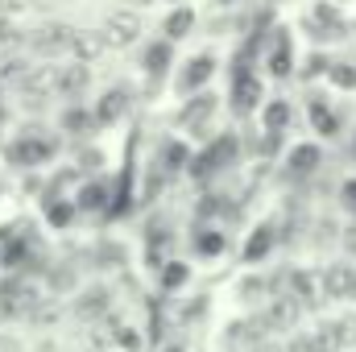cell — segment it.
<instances>
[{"instance_id":"ee69618b","label":"cell","mask_w":356,"mask_h":352,"mask_svg":"<svg viewBox=\"0 0 356 352\" xmlns=\"http://www.w3.org/2000/svg\"><path fill=\"white\" fill-rule=\"evenodd\" d=\"M166 4H186V0H166Z\"/></svg>"},{"instance_id":"7bdbcfd3","label":"cell","mask_w":356,"mask_h":352,"mask_svg":"<svg viewBox=\"0 0 356 352\" xmlns=\"http://www.w3.org/2000/svg\"><path fill=\"white\" fill-rule=\"evenodd\" d=\"M353 158H356V133H353Z\"/></svg>"},{"instance_id":"7c38bea8","label":"cell","mask_w":356,"mask_h":352,"mask_svg":"<svg viewBox=\"0 0 356 352\" xmlns=\"http://www.w3.org/2000/svg\"><path fill=\"white\" fill-rule=\"evenodd\" d=\"M71 199H75L79 216H95V211H108L112 186H108V178H88V182H79V191H75Z\"/></svg>"},{"instance_id":"d590c367","label":"cell","mask_w":356,"mask_h":352,"mask_svg":"<svg viewBox=\"0 0 356 352\" xmlns=\"http://www.w3.org/2000/svg\"><path fill=\"white\" fill-rule=\"evenodd\" d=\"M29 8H33V0H0V17H21Z\"/></svg>"},{"instance_id":"d6a6232c","label":"cell","mask_w":356,"mask_h":352,"mask_svg":"<svg viewBox=\"0 0 356 352\" xmlns=\"http://www.w3.org/2000/svg\"><path fill=\"white\" fill-rule=\"evenodd\" d=\"M17 42H21L17 21H13V17H0V50H8V46H17Z\"/></svg>"},{"instance_id":"484cf974","label":"cell","mask_w":356,"mask_h":352,"mask_svg":"<svg viewBox=\"0 0 356 352\" xmlns=\"http://www.w3.org/2000/svg\"><path fill=\"white\" fill-rule=\"evenodd\" d=\"M290 294H294L298 303H315V298H323L319 278H315V273H307V269H294V278H290Z\"/></svg>"},{"instance_id":"2e32d148","label":"cell","mask_w":356,"mask_h":352,"mask_svg":"<svg viewBox=\"0 0 356 352\" xmlns=\"http://www.w3.org/2000/svg\"><path fill=\"white\" fill-rule=\"evenodd\" d=\"M42 216H46V224L54 228V232H67L71 224H75V216H79V207H75V199L71 195H46L42 199Z\"/></svg>"},{"instance_id":"ac0fdd59","label":"cell","mask_w":356,"mask_h":352,"mask_svg":"<svg viewBox=\"0 0 356 352\" xmlns=\"http://www.w3.org/2000/svg\"><path fill=\"white\" fill-rule=\"evenodd\" d=\"M108 54V42H104V33L99 29H75V42H71V58L75 63H99Z\"/></svg>"},{"instance_id":"8fae6325","label":"cell","mask_w":356,"mask_h":352,"mask_svg":"<svg viewBox=\"0 0 356 352\" xmlns=\"http://www.w3.org/2000/svg\"><path fill=\"white\" fill-rule=\"evenodd\" d=\"M298 315H302V303H298L294 294H277V298H269V307L261 311V319H266L269 332H294Z\"/></svg>"},{"instance_id":"9c48e42d","label":"cell","mask_w":356,"mask_h":352,"mask_svg":"<svg viewBox=\"0 0 356 352\" xmlns=\"http://www.w3.org/2000/svg\"><path fill=\"white\" fill-rule=\"evenodd\" d=\"M216 108H220V95L216 91H195V95H186V104H182V112H178V125L182 129H191V133H203V125L216 116Z\"/></svg>"},{"instance_id":"6da1fadb","label":"cell","mask_w":356,"mask_h":352,"mask_svg":"<svg viewBox=\"0 0 356 352\" xmlns=\"http://www.w3.org/2000/svg\"><path fill=\"white\" fill-rule=\"evenodd\" d=\"M58 154V141H50V137H42V133H21L13 145H8V166H17V170H38V166H46L50 158Z\"/></svg>"},{"instance_id":"f546056e","label":"cell","mask_w":356,"mask_h":352,"mask_svg":"<svg viewBox=\"0 0 356 352\" xmlns=\"http://www.w3.org/2000/svg\"><path fill=\"white\" fill-rule=\"evenodd\" d=\"M236 294H241L245 303H257V298H266V294H269V282L261 278V273H249V278H241Z\"/></svg>"},{"instance_id":"d6986e66","label":"cell","mask_w":356,"mask_h":352,"mask_svg":"<svg viewBox=\"0 0 356 352\" xmlns=\"http://www.w3.org/2000/svg\"><path fill=\"white\" fill-rule=\"evenodd\" d=\"M273 245H277V232H273V224H257V228L249 232V241H245L241 257H245V265H261L269 253H273Z\"/></svg>"},{"instance_id":"3957f363","label":"cell","mask_w":356,"mask_h":352,"mask_svg":"<svg viewBox=\"0 0 356 352\" xmlns=\"http://www.w3.org/2000/svg\"><path fill=\"white\" fill-rule=\"evenodd\" d=\"M71 42H75V29L63 21H46L29 33V46L38 58H63V54H71Z\"/></svg>"},{"instance_id":"ab89813d","label":"cell","mask_w":356,"mask_h":352,"mask_svg":"<svg viewBox=\"0 0 356 352\" xmlns=\"http://www.w3.org/2000/svg\"><path fill=\"white\" fill-rule=\"evenodd\" d=\"M0 352H21V340H8V336H0Z\"/></svg>"},{"instance_id":"83f0119b","label":"cell","mask_w":356,"mask_h":352,"mask_svg":"<svg viewBox=\"0 0 356 352\" xmlns=\"http://www.w3.org/2000/svg\"><path fill=\"white\" fill-rule=\"evenodd\" d=\"M327 83L336 91H356V63H348V58L332 63V67H327Z\"/></svg>"},{"instance_id":"f1b7e54d","label":"cell","mask_w":356,"mask_h":352,"mask_svg":"<svg viewBox=\"0 0 356 352\" xmlns=\"http://www.w3.org/2000/svg\"><path fill=\"white\" fill-rule=\"evenodd\" d=\"M112 340H116V349H124V352H141L145 349V336H141V328H133V323H116Z\"/></svg>"},{"instance_id":"7a4b0ae2","label":"cell","mask_w":356,"mask_h":352,"mask_svg":"<svg viewBox=\"0 0 356 352\" xmlns=\"http://www.w3.org/2000/svg\"><path fill=\"white\" fill-rule=\"evenodd\" d=\"M99 33H104V42H108V50H129L137 38H141V13L137 8H112L108 17H104V25H99Z\"/></svg>"},{"instance_id":"ffe728a7","label":"cell","mask_w":356,"mask_h":352,"mask_svg":"<svg viewBox=\"0 0 356 352\" xmlns=\"http://www.w3.org/2000/svg\"><path fill=\"white\" fill-rule=\"evenodd\" d=\"M108 307H112V294H108L104 286H91V290H83V294L75 298V319L95 323V319H104V315H108Z\"/></svg>"},{"instance_id":"60d3db41","label":"cell","mask_w":356,"mask_h":352,"mask_svg":"<svg viewBox=\"0 0 356 352\" xmlns=\"http://www.w3.org/2000/svg\"><path fill=\"white\" fill-rule=\"evenodd\" d=\"M149 4H158V0H129V8H137V13H141V8H149Z\"/></svg>"},{"instance_id":"44dd1931","label":"cell","mask_w":356,"mask_h":352,"mask_svg":"<svg viewBox=\"0 0 356 352\" xmlns=\"http://www.w3.org/2000/svg\"><path fill=\"white\" fill-rule=\"evenodd\" d=\"M307 116H311V129H315V137H323V141H332L336 133H340V120H336V112H332V104L327 99H311L307 104Z\"/></svg>"},{"instance_id":"603a6c76","label":"cell","mask_w":356,"mask_h":352,"mask_svg":"<svg viewBox=\"0 0 356 352\" xmlns=\"http://www.w3.org/2000/svg\"><path fill=\"white\" fill-rule=\"evenodd\" d=\"M186 282H191V265L186 262L166 257V262L158 265V290H162V294H178V290H186Z\"/></svg>"},{"instance_id":"8d00e7d4","label":"cell","mask_w":356,"mask_h":352,"mask_svg":"<svg viewBox=\"0 0 356 352\" xmlns=\"http://www.w3.org/2000/svg\"><path fill=\"white\" fill-rule=\"evenodd\" d=\"M71 286H75L71 269H54V278H50V290H54V294H63V290H71Z\"/></svg>"},{"instance_id":"f6af8a7d","label":"cell","mask_w":356,"mask_h":352,"mask_svg":"<svg viewBox=\"0 0 356 352\" xmlns=\"http://www.w3.org/2000/svg\"><path fill=\"white\" fill-rule=\"evenodd\" d=\"M332 4H348V0H332Z\"/></svg>"},{"instance_id":"74e56055","label":"cell","mask_w":356,"mask_h":352,"mask_svg":"<svg viewBox=\"0 0 356 352\" xmlns=\"http://www.w3.org/2000/svg\"><path fill=\"white\" fill-rule=\"evenodd\" d=\"M340 199H344V207L356 216V178H344V186H340Z\"/></svg>"},{"instance_id":"836d02e7","label":"cell","mask_w":356,"mask_h":352,"mask_svg":"<svg viewBox=\"0 0 356 352\" xmlns=\"http://www.w3.org/2000/svg\"><path fill=\"white\" fill-rule=\"evenodd\" d=\"M203 315H207V294H195V303H186V307H182V323L203 319Z\"/></svg>"},{"instance_id":"e0dca14e","label":"cell","mask_w":356,"mask_h":352,"mask_svg":"<svg viewBox=\"0 0 356 352\" xmlns=\"http://www.w3.org/2000/svg\"><path fill=\"white\" fill-rule=\"evenodd\" d=\"M170 63H175V46H170L166 38H158V42H149V46H145V54H141V67H145V75H149V83H158V79H166V71H170Z\"/></svg>"},{"instance_id":"277c9868","label":"cell","mask_w":356,"mask_h":352,"mask_svg":"<svg viewBox=\"0 0 356 352\" xmlns=\"http://www.w3.org/2000/svg\"><path fill=\"white\" fill-rule=\"evenodd\" d=\"M228 99H232V112H241V116L257 112V108L266 104V83H261V75H253V71H236V75H232V91H228Z\"/></svg>"},{"instance_id":"30bf717a","label":"cell","mask_w":356,"mask_h":352,"mask_svg":"<svg viewBox=\"0 0 356 352\" xmlns=\"http://www.w3.org/2000/svg\"><path fill=\"white\" fill-rule=\"evenodd\" d=\"M191 253H195L199 262H220V257L228 253V232H224L220 224H195V232H191Z\"/></svg>"},{"instance_id":"bcb514c9","label":"cell","mask_w":356,"mask_h":352,"mask_svg":"<svg viewBox=\"0 0 356 352\" xmlns=\"http://www.w3.org/2000/svg\"><path fill=\"white\" fill-rule=\"evenodd\" d=\"M0 265H4V249H0Z\"/></svg>"},{"instance_id":"1f68e13d","label":"cell","mask_w":356,"mask_h":352,"mask_svg":"<svg viewBox=\"0 0 356 352\" xmlns=\"http://www.w3.org/2000/svg\"><path fill=\"white\" fill-rule=\"evenodd\" d=\"M95 262L104 265V269H116V265H124V249L120 245H99L95 249Z\"/></svg>"},{"instance_id":"e575fe53","label":"cell","mask_w":356,"mask_h":352,"mask_svg":"<svg viewBox=\"0 0 356 352\" xmlns=\"http://www.w3.org/2000/svg\"><path fill=\"white\" fill-rule=\"evenodd\" d=\"M99 166H104V154H99V150H83V154H79V170H83V175L99 170Z\"/></svg>"},{"instance_id":"d4e9b609","label":"cell","mask_w":356,"mask_h":352,"mask_svg":"<svg viewBox=\"0 0 356 352\" xmlns=\"http://www.w3.org/2000/svg\"><path fill=\"white\" fill-rule=\"evenodd\" d=\"M158 166H162L166 175L186 170V166H191V145H186V141H178V137H170V141L158 150Z\"/></svg>"},{"instance_id":"5bb4252c","label":"cell","mask_w":356,"mask_h":352,"mask_svg":"<svg viewBox=\"0 0 356 352\" xmlns=\"http://www.w3.org/2000/svg\"><path fill=\"white\" fill-rule=\"evenodd\" d=\"M195 25H199V17H195V8L191 4H170V13L162 17V38L175 46V42H186L191 33H195Z\"/></svg>"},{"instance_id":"52a82bcc","label":"cell","mask_w":356,"mask_h":352,"mask_svg":"<svg viewBox=\"0 0 356 352\" xmlns=\"http://www.w3.org/2000/svg\"><path fill=\"white\" fill-rule=\"evenodd\" d=\"M211 75H216V58H211V54H195V58H186V63L178 67V79H175L178 95L186 99V95L203 91L207 83H211Z\"/></svg>"},{"instance_id":"4316f807","label":"cell","mask_w":356,"mask_h":352,"mask_svg":"<svg viewBox=\"0 0 356 352\" xmlns=\"http://www.w3.org/2000/svg\"><path fill=\"white\" fill-rule=\"evenodd\" d=\"M21 88H25V95H50L54 91V67H29Z\"/></svg>"},{"instance_id":"5b68a950","label":"cell","mask_w":356,"mask_h":352,"mask_svg":"<svg viewBox=\"0 0 356 352\" xmlns=\"http://www.w3.org/2000/svg\"><path fill=\"white\" fill-rule=\"evenodd\" d=\"M129 108H133V91L108 88L95 104H91V120H95V129H112V125H120V120L129 116Z\"/></svg>"},{"instance_id":"f35d334b","label":"cell","mask_w":356,"mask_h":352,"mask_svg":"<svg viewBox=\"0 0 356 352\" xmlns=\"http://www.w3.org/2000/svg\"><path fill=\"white\" fill-rule=\"evenodd\" d=\"M249 352H286L282 344H273V340H261V344H253Z\"/></svg>"},{"instance_id":"8992f818","label":"cell","mask_w":356,"mask_h":352,"mask_svg":"<svg viewBox=\"0 0 356 352\" xmlns=\"http://www.w3.org/2000/svg\"><path fill=\"white\" fill-rule=\"evenodd\" d=\"M91 88V67L88 63H67V67H54V95H63V99H71V104H79Z\"/></svg>"},{"instance_id":"4dcf8cb0","label":"cell","mask_w":356,"mask_h":352,"mask_svg":"<svg viewBox=\"0 0 356 352\" xmlns=\"http://www.w3.org/2000/svg\"><path fill=\"white\" fill-rule=\"evenodd\" d=\"M25 75H29V63H25V58H4V63H0V79H4V83H21Z\"/></svg>"},{"instance_id":"7402d4cb","label":"cell","mask_w":356,"mask_h":352,"mask_svg":"<svg viewBox=\"0 0 356 352\" xmlns=\"http://www.w3.org/2000/svg\"><path fill=\"white\" fill-rule=\"evenodd\" d=\"M266 67H269V75H273V79H290V75H294V46H290L286 29H277V46L269 50Z\"/></svg>"},{"instance_id":"ba28073f","label":"cell","mask_w":356,"mask_h":352,"mask_svg":"<svg viewBox=\"0 0 356 352\" xmlns=\"http://www.w3.org/2000/svg\"><path fill=\"white\" fill-rule=\"evenodd\" d=\"M257 116H261V133L266 137H286V133H294V104L286 99V95H273L266 99L261 108H257Z\"/></svg>"},{"instance_id":"cb8c5ba5","label":"cell","mask_w":356,"mask_h":352,"mask_svg":"<svg viewBox=\"0 0 356 352\" xmlns=\"http://www.w3.org/2000/svg\"><path fill=\"white\" fill-rule=\"evenodd\" d=\"M58 129H63V133H71V137H88V133H95L91 108H83V104H67V108H63V116H58Z\"/></svg>"},{"instance_id":"4fadbf2b","label":"cell","mask_w":356,"mask_h":352,"mask_svg":"<svg viewBox=\"0 0 356 352\" xmlns=\"http://www.w3.org/2000/svg\"><path fill=\"white\" fill-rule=\"evenodd\" d=\"M353 278H356V265H348V262L327 265V269L319 273V290H323V298H353Z\"/></svg>"},{"instance_id":"9a60e30c","label":"cell","mask_w":356,"mask_h":352,"mask_svg":"<svg viewBox=\"0 0 356 352\" xmlns=\"http://www.w3.org/2000/svg\"><path fill=\"white\" fill-rule=\"evenodd\" d=\"M323 166V145L319 141H298L286 150V170L290 175H315Z\"/></svg>"},{"instance_id":"b9f144b4","label":"cell","mask_w":356,"mask_h":352,"mask_svg":"<svg viewBox=\"0 0 356 352\" xmlns=\"http://www.w3.org/2000/svg\"><path fill=\"white\" fill-rule=\"evenodd\" d=\"M162 352H186V349H182V344H166Z\"/></svg>"}]
</instances>
